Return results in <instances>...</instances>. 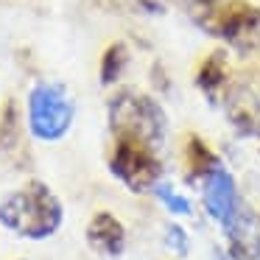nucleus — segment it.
Listing matches in <instances>:
<instances>
[{"label": "nucleus", "mask_w": 260, "mask_h": 260, "mask_svg": "<svg viewBox=\"0 0 260 260\" xmlns=\"http://www.w3.org/2000/svg\"><path fill=\"white\" fill-rule=\"evenodd\" d=\"M165 246H168L174 254L185 257V254L190 252V238H187V232L182 230L179 224H168L165 226Z\"/></svg>", "instance_id": "obj_13"}, {"label": "nucleus", "mask_w": 260, "mask_h": 260, "mask_svg": "<svg viewBox=\"0 0 260 260\" xmlns=\"http://www.w3.org/2000/svg\"><path fill=\"white\" fill-rule=\"evenodd\" d=\"M73 98L56 81H40L28 95V129L37 140H62L73 126Z\"/></svg>", "instance_id": "obj_3"}, {"label": "nucleus", "mask_w": 260, "mask_h": 260, "mask_svg": "<svg viewBox=\"0 0 260 260\" xmlns=\"http://www.w3.org/2000/svg\"><path fill=\"white\" fill-rule=\"evenodd\" d=\"M202 190H204V210L210 213V218H215L221 226H230L232 218L238 215L241 210V199H238V187L232 174L218 165L207 179L202 182Z\"/></svg>", "instance_id": "obj_6"}, {"label": "nucleus", "mask_w": 260, "mask_h": 260, "mask_svg": "<svg viewBox=\"0 0 260 260\" xmlns=\"http://www.w3.org/2000/svg\"><path fill=\"white\" fill-rule=\"evenodd\" d=\"M218 157L210 151V146L202 140V137L190 135L185 143V171L190 182H204L215 168H218Z\"/></svg>", "instance_id": "obj_8"}, {"label": "nucleus", "mask_w": 260, "mask_h": 260, "mask_svg": "<svg viewBox=\"0 0 260 260\" xmlns=\"http://www.w3.org/2000/svg\"><path fill=\"white\" fill-rule=\"evenodd\" d=\"M109 129H112L115 140L129 137V140H143L159 148L165 143L168 118L154 98L135 90H120L109 101Z\"/></svg>", "instance_id": "obj_2"}, {"label": "nucleus", "mask_w": 260, "mask_h": 260, "mask_svg": "<svg viewBox=\"0 0 260 260\" xmlns=\"http://www.w3.org/2000/svg\"><path fill=\"white\" fill-rule=\"evenodd\" d=\"M137 3H140L146 12H162V3H165V0H137Z\"/></svg>", "instance_id": "obj_14"}, {"label": "nucleus", "mask_w": 260, "mask_h": 260, "mask_svg": "<svg viewBox=\"0 0 260 260\" xmlns=\"http://www.w3.org/2000/svg\"><path fill=\"white\" fill-rule=\"evenodd\" d=\"M257 260H260V254H257Z\"/></svg>", "instance_id": "obj_15"}, {"label": "nucleus", "mask_w": 260, "mask_h": 260, "mask_svg": "<svg viewBox=\"0 0 260 260\" xmlns=\"http://www.w3.org/2000/svg\"><path fill=\"white\" fill-rule=\"evenodd\" d=\"M20 143V123H17V107L9 104L3 118H0V148L3 151H14Z\"/></svg>", "instance_id": "obj_12"}, {"label": "nucleus", "mask_w": 260, "mask_h": 260, "mask_svg": "<svg viewBox=\"0 0 260 260\" xmlns=\"http://www.w3.org/2000/svg\"><path fill=\"white\" fill-rule=\"evenodd\" d=\"M62 202L45 182H28L0 199V224L28 241H45L62 226Z\"/></svg>", "instance_id": "obj_1"}, {"label": "nucleus", "mask_w": 260, "mask_h": 260, "mask_svg": "<svg viewBox=\"0 0 260 260\" xmlns=\"http://www.w3.org/2000/svg\"><path fill=\"white\" fill-rule=\"evenodd\" d=\"M207 31L224 37L235 51L249 53L260 45V9L243 0H230L218 9Z\"/></svg>", "instance_id": "obj_5"}, {"label": "nucleus", "mask_w": 260, "mask_h": 260, "mask_svg": "<svg viewBox=\"0 0 260 260\" xmlns=\"http://www.w3.org/2000/svg\"><path fill=\"white\" fill-rule=\"evenodd\" d=\"M154 193H157V199L165 204L168 213H174V215H193V204H190V199H187L185 193H176L174 187L165 185V182H159Z\"/></svg>", "instance_id": "obj_11"}, {"label": "nucleus", "mask_w": 260, "mask_h": 260, "mask_svg": "<svg viewBox=\"0 0 260 260\" xmlns=\"http://www.w3.org/2000/svg\"><path fill=\"white\" fill-rule=\"evenodd\" d=\"M196 84L202 87V92L210 95V98H215L221 90H224V84H226V59H224V53H213V56L204 59L202 68H199Z\"/></svg>", "instance_id": "obj_9"}, {"label": "nucleus", "mask_w": 260, "mask_h": 260, "mask_svg": "<svg viewBox=\"0 0 260 260\" xmlns=\"http://www.w3.org/2000/svg\"><path fill=\"white\" fill-rule=\"evenodd\" d=\"M126 62H129V51H126L123 42H115L104 51V59H101V81L104 84H112V81L120 79Z\"/></svg>", "instance_id": "obj_10"}, {"label": "nucleus", "mask_w": 260, "mask_h": 260, "mask_svg": "<svg viewBox=\"0 0 260 260\" xmlns=\"http://www.w3.org/2000/svg\"><path fill=\"white\" fill-rule=\"evenodd\" d=\"M87 243H90L101 257L115 260V257H120L123 249H126V226L120 224L112 213L101 210V213H95L90 218V224H87Z\"/></svg>", "instance_id": "obj_7"}, {"label": "nucleus", "mask_w": 260, "mask_h": 260, "mask_svg": "<svg viewBox=\"0 0 260 260\" xmlns=\"http://www.w3.org/2000/svg\"><path fill=\"white\" fill-rule=\"evenodd\" d=\"M109 171L132 193L157 190L159 179H162V162L157 157V148L143 140H129V137L115 140L112 157H109Z\"/></svg>", "instance_id": "obj_4"}]
</instances>
